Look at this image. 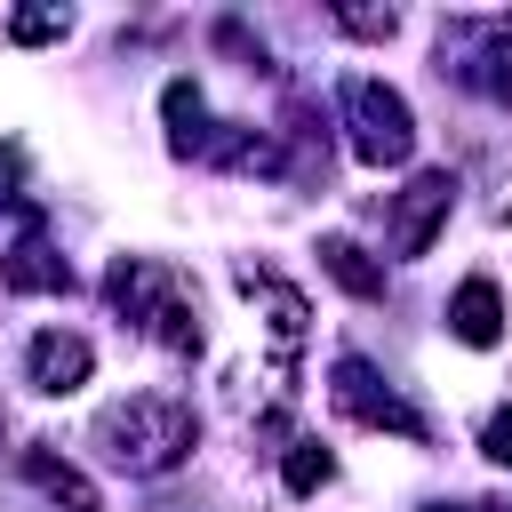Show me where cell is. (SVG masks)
<instances>
[{
  "label": "cell",
  "mask_w": 512,
  "mask_h": 512,
  "mask_svg": "<svg viewBox=\"0 0 512 512\" xmlns=\"http://www.w3.org/2000/svg\"><path fill=\"white\" fill-rule=\"evenodd\" d=\"M160 112H168V152H176V160H208L216 120H208L200 88H192V80H168V88H160Z\"/></svg>",
  "instance_id": "obj_11"
},
{
  "label": "cell",
  "mask_w": 512,
  "mask_h": 512,
  "mask_svg": "<svg viewBox=\"0 0 512 512\" xmlns=\"http://www.w3.org/2000/svg\"><path fill=\"white\" fill-rule=\"evenodd\" d=\"M320 272H328L344 296H360V304H376V296H384V264H376L352 232H328V240H320Z\"/></svg>",
  "instance_id": "obj_13"
},
{
  "label": "cell",
  "mask_w": 512,
  "mask_h": 512,
  "mask_svg": "<svg viewBox=\"0 0 512 512\" xmlns=\"http://www.w3.org/2000/svg\"><path fill=\"white\" fill-rule=\"evenodd\" d=\"M344 144H352L360 168H400V160L416 152V112H408V96H400L392 80H376V72H352V80H344Z\"/></svg>",
  "instance_id": "obj_2"
},
{
  "label": "cell",
  "mask_w": 512,
  "mask_h": 512,
  "mask_svg": "<svg viewBox=\"0 0 512 512\" xmlns=\"http://www.w3.org/2000/svg\"><path fill=\"white\" fill-rule=\"evenodd\" d=\"M448 208H456V176H448V168H416V176H408V184L392 192V224H384L392 256H400V264L432 256V240H440Z\"/></svg>",
  "instance_id": "obj_5"
},
{
  "label": "cell",
  "mask_w": 512,
  "mask_h": 512,
  "mask_svg": "<svg viewBox=\"0 0 512 512\" xmlns=\"http://www.w3.org/2000/svg\"><path fill=\"white\" fill-rule=\"evenodd\" d=\"M480 448H488V464H504V472H512V400H504V408L488 416V432H480Z\"/></svg>",
  "instance_id": "obj_17"
},
{
  "label": "cell",
  "mask_w": 512,
  "mask_h": 512,
  "mask_svg": "<svg viewBox=\"0 0 512 512\" xmlns=\"http://www.w3.org/2000/svg\"><path fill=\"white\" fill-rule=\"evenodd\" d=\"M0 288H8V296H72L80 280H72V264H64L40 232H24V240L0 256Z\"/></svg>",
  "instance_id": "obj_9"
},
{
  "label": "cell",
  "mask_w": 512,
  "mask_h": 512,
  "mask_svg": "<svg viewBox=\"0 0 512 512\" xmlns=\"http://www.w3.org/2000/svg\"><path fill=\"white\" fill-rule=\"evenodd\" d=\"M64 32H72V8H16V16H8V40H16V48L64 40Z\"/></svg>",
  "instance_id": "obj_15"
},
{
  "label": "cell",
  "mask_w": 512,
  "mask_h": 512,
  "mask_svg": "<svg viewBox=\"0 0 512 512\" xmlns=\"http://www.w3.org/2000/svg\"><path fill=\"white\" fill-rule=\"evenodd\" d=\"M336 480V456L320 448V440H288V464H280V488L288 496H320Z\"/></svg>",
  "instance_id": "obj_14"
},
{
  "label": "cell",
  "mask_w": 512,
  "mask_h": 512,
  "mask_svg": "<svg viewBox=\"0 0 512 512\" xmlns=\"http://www.w3.org/2000/svg\"><path fill=\"white\" fill-rule=\"evenodd\" d=\"M424 512H456V504H424Z\"/></svg>",
  "instance_id": "obj_21"
},
{
  "label": "cell",
  "mask_w": 512,
  "mask_h": 512,
  "mask_svg": "<svg viewBox=\"0 0 512 512\" xmlns=\"http://www.w3.org/2000/svg\"><path fill=\"white\" fill-rule=\"evenodd\" d=\"M240 288H248V296H264V344H272V376H280V384H296V360H304V296H296L288 280L256 272V264H240Z\"/></svg>",
  "instance_id": "obj_7"
},
{
  "label": "cell",
  "mask_w": 512,
  "mask_h": 512,
  "mask_svg": "<svg viewBox=\"0 0 512 512\" xmlns=\"http://www.w3.org/2000/svg\"><path fill=\"white\" fill-rule=\"evenodd\" d=\"M480 512H512V496H496V504H480Z\"/></svg>",
  "instance_id": "obj_19"
},
{
  "label": "cell",
  "mask_w": 512,
  "mask_h": 512,
  "mask_svg": "<svg viewBox=\"0 0 512 512\" xmlns=\"http://www.w3.org/2000/svg\"><path fill=\"white\" fill-rule=\"evenodd\" d=\"M24 480L48 496V504H64V512H104V496H96V480L80 472V464H64V456H48V448H24Z\"/></svg>",
  "instance_id": "obj_12"
},
{
  "label": "cell",
  "mask_w": 512,
  "mask_h": 512,
  "mask_svg": "<svg viewBox=\"0 0 512 512\" xmlns=\"http://www.w3.org/2000/svg\"><path fill=\"white\" fill-rule=\"evenodd\" d=\"M496 216H504V224H512V200H504V208H496Z\"/></svg>",
  "instance_id": "obj_20"
},
{
  "label": "cell",
  "mask_w": 512,
  "mask_h": 512,
  "mask_svg": "<svg viewBox=\"0 0 512 512\" xmlns=\"http://www.w3.org/2000/svg\"><path fill=\"white\" fill-rule=\"evenodd\" d=\"M184 288V272H168L160 256H112V272H104V304L120 312V328H152L160 320V304Z\"/></svg>",
  "instance_id": "obj_6"
},
{
  "label": "cell",
  "mask_w": 512,
  "mask_h": 512,
  "mask_svg": "<svg viewBox=\"0 0 512 512\" xmlns=\"http://www.w3.org/2000/svg\"><path fill=\"white\" fill-rule=\"evenodd\" d=\"M432 64H440V80H456L488 104H512V16H448Z\"/></svg>",
  "instance_id": "obj_3"
},
{
  "label": "cell",
  "mask_w": 512,
  "mask_h": 512,
  "mask_svg": "<svg viewBox=\"0 0 512 512\" xmlns=\"http://www.w3.org/2000/svg\"><path fill=\"white\" fill-rule=\"evenodd\" d=\"M328 24L352 32V40H392V32H400V8H352V0H344V8H328Z\"/></svg>",
  "instance_id": "obj_16"
},
{
  "label": "cell",
  "mask_w": 512,
  "mask_h": 512,
  "mask_svg": "<svg viewBox=\"0 0 512 512\" xmlns=\"http://www.w3.org/2000/svg\"><path fill=\"white\" fill-rule=\"evenodd\" d=\"M448 336L472 344V352H488V344L504 336V288H496L488 272H472V280L448 296Z\"/></svg>",
  "instance_id": "obj_10"
},
{
  "label": "cell",
  "mask_w": 512,
  "mask_h": 512,
  "mask_svg": "<svg viewBox=\"0 0 512 512\" xmlns=\"http://www.w3.org/2000/svg\"><path fill=\"white\" fill-rule=\"evenodd\" d=\"M16 176H24V152L0 144V208H16Z\"/></svg>",
  "instance_id": "obj_18"
},
{
  "label": "cell",
  "mask_w": 512,
  "mask_h": 512,
  "mask_svg": "<svg viewBox=\"0 0 512 512\" xmlns=\"http://www.w3.org/2000/svg\"><path fill=\"white\" fill-rule=\"evenodd\" d=\"M328 400H336L352 424H368V432H392V440H416V448L432 440L424 408H408V400H400V384H392V376H376L360 352H344V360L328 368Z\"/></svg>",
  "instance_id": "obj_4"
},
{
  "label": "cell",
  "mask_w": 512,
  "mask_h": 512,
  "mask_svg": "<svg viewBox=\"0 0 512 512\" xmlns=\"http://www.w3.org/2000/svg\"><path fill=\"white\" fill-rule=\"evenodd\" d=\"M200 448V416L176 392H128L96 416V456L128 480H160Z\"/></svg>",
  "instance_id": "obj_1"
},
{
  "label": "cell",
  "mask_w": 512,
  "mask_h": 512,
  "mask_svg": "<svg viewBox=\"0 0 512 512\" xmlns=\"http://www.w3.org/2000/svg\"><path fill=\"white\" fill-rule=\"evenodd\" d=\"M88 368H96V344H88L80 328H40V336H32V352H24V376H32V392H48V400L80 392V384H88Z\"/></svg>",
  "instance_id": "obj_8"
}]
</instances>
